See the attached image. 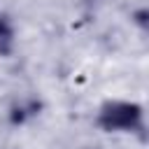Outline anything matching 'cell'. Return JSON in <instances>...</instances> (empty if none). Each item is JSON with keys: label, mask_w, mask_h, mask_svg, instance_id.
I'll use <instances>...</instances> for the list:
<instances>
[{"label": "cell", "mask_w": 149, "mask_h": 149, "mask_svg": "<svg viewBox=\"0 0 149 149\" xmlns=\"http://www.w3.org/2000/svg\"><path fill=\"white\" fill-rule=\"evenodd\" d=\"M98 123L105 130H140L142 128V109L135 102H126V100H112L105 102L100 114H98Z\"/></svg>", "instance_id": "cell-1"}, {"label": "cell", "mask_w": 149, "mask_h": 149, "mask_svg": "<svg viewBox=\"0 0 149 149\" xmlns=\"http://www.w3.org/2000/svg\"><path fill=\"white\" fill-rule=\"evenodd\" d=\"M12 51H14V26L5 14H0V56H9Z\"/></svg>", "instance_id": "cell-2"}, {"label": "cell", "mask_w": 149, "mask_h": 149, "mask_svg": "<svg viewBox=\"0 0 149 149\" xmlns=\"http://www.w3.org/2000/svg\"><path fill=\"white\" fill-rule=\"evenodd\" d=\"M40 114V102L37 100H23V102H19L14 109H12V121L14 123H26L28 119H33V116H37Z\"/></svg>", "instance_id": "cell-3"}]
</instances>
